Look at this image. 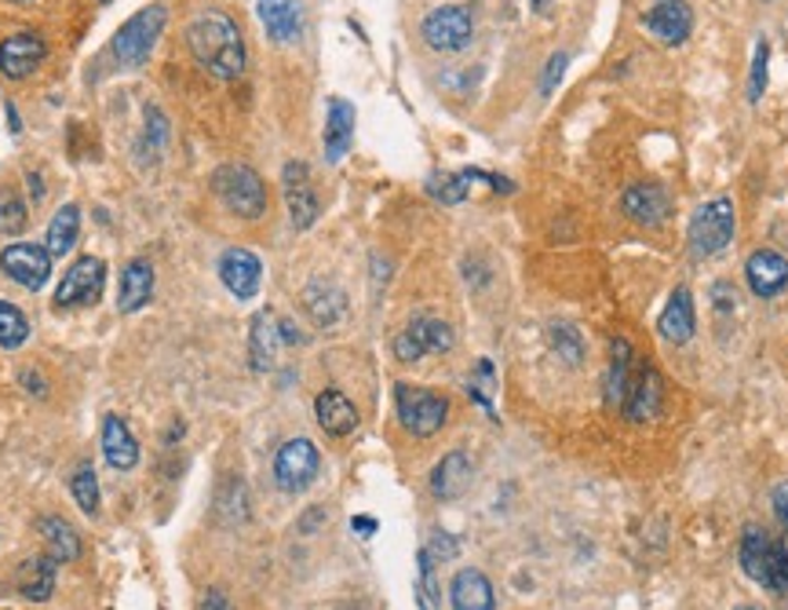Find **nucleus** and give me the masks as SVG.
<instances>
[{
    "mask_svg": "<svg viewBox=\"0 0 788 610\" xmlns=\"http://www.w3.org/2000/svg\"><path fill=\"white\" fill-rule=\"evenodd\" d=\"M395 403H398V420H402V428L409 435H417V439H431L434 431H442L446 417H449L446 395H438L431 388L398 384V388H395Z\"/></svg>",
    "mask_w": 788,
    "mask_h": 610,
    "instance_id": "nucleus-5",
    "label": "nucleus"
},
{
    "mask_svg": "<svg viewBox=\"0 0 788 610\" xmlns=\"http://www.w3.org/2000/svg\"><path fill=\"white\" fill-rule=\"evenodd\" d=\"M223 519L227 522H242L248 516V497H245V487H242V479H234L227 494H223Z\"/></svg>",
    "mask_w": 788,
    "mask_h": 610,
    "instance_id": "nucleus-40",
    "label": "nucleus"
},
{
    "mask_svg": "<svg viewBox=\"0 0 788 610\" xmlns=\"http://www.w3.org/2000/svg\"><path fill=\"white\" fill-rule=\"evenodd\" d=\"M457 340H453V326L442 318H431V315H417L409 326L395 336V355L398 363H420L423 355H442L449 352Z\"/></svg>",
    "mask_w": 788,
    "mask_h": 610,
    "instance_id": "nucleus-7",
    "label": "nucleus"
},
{
    "mask_svg": "<svg viewBox=\"0 0 788 610\" xmlns=\"http://www.w3.org/2000/svg\"><path fill=\"white\" fill-rule=\"evenodd\" d=\"M150 296H154V267H150V260H129L121 271L117 307L124 315H132V311L150 304Z\"/></svg>",
    "mask_w": 788,
    "mask_h": 610,
    "instance_id": "nucleus-27",
    "label": "nucleus"
},
{
    "mask_svg": "<svg viewBox=\"0 0 788 610\" xmlns=\"http://www.w3.org/2000/svg\"><path fill=\"white\" fill-rule=\"evenodd\" d=\"M774 512H778L781 527L788 533V482H778V487H774Z\"/></svg>",
    "mask_w": 788,
    "mask_h": 610,
    "instance_id": "nucleus-43",
    "label": "nucleus"
},
{
    "mask_svg": "<svg viewBox=\"0 0 788 610\" xmlns=\"http://www.w3.org/2000/svg\"><path fill=\"white\" fill-rule=\"evenodd\" d=\"M471 183H474V169L434 172V176L428 180V194L434 197V202H442V205H457V202H464V197H468Z\"/></svg>",
    "mask_w": 788,
    "mask_h": 610,
    "instance_id": "nucleus-33",
    "label": "nucleus"
},
{
    "mask_svg": "<svg viewBox=\"0 0 788 610\" xmlns=\"http://www.w3.org/2000/svg\"><path fill=\"white\" fill-rule=\"evenodd\" d=\"M27 340H30V322H27V315H22L16 304L0 301V347L16 352V347H22Z\"/></svg>",
    "mask_w": 788,
    "mask_h": 610,
    "instance_id": "nucleus-34",
    "label": "nucleus"
},
{
    "mask_svg": "<svg viewBox=\"0 0 788 610\" xmlns=\"http://www.w3.org/2000/svg\"><path fill=\"white\" fill-rule=\"evenodd\" d=\"M315 417H318L321 431L336 435V439H344V435H350V431L358 428V409H355V403H350V398H347L344 392H336V388L321 392V395L315 398Z\"/></svg>",
    "mask_w": 788,
    "mask_h": 610,
    "instance_id": "nucleus-26",
    "label": "nucleus"
},
{
    "mask_svg": "<svg viewBox=\"0 0 788 610\" xmlns=\"http://www.w3.org/2000/svg\"><path fill=\"white\" fill-rule=\"evenodd\" d=\"M212 191L237 220H259L267 213V183H263L256 169L242 165V161H227V165L212 172Z\"/></svg>",
    "mask_w": 788,
    "mask_h": 610,
    "instance_id": "nucleus-2",
    "label": "nucleus"
},
{
    "mask_svg": "<svg viewBox=\"0 0 788 610\" xmlns=\"http://www.w3.org/2000/svg\"><path fill=\"white\" fill-rule=\"evenodd\" d=\"M632 347L624 336L610 344V369H606V403L610 406H621L624 395H628V384H632Z\"/></svg>",
    "mask_w": 788,
    "mask_h": 610,
    "instance_id": "nucleus-30",
    "label": "nucleus"
},
{
    "mask_svg": "<svg viewBox=\"0 0 788 610\" xmlns=\"http://www.w3.org/2000/svg\"><path fill=\"white\" fill-rule=\"evenodd\" d=\"M44 41L37 33H16L8 37L4 44H0V73H4L8 81H22L30 78V73L44 62Z\"/></svg>",
    "mask_w": 788,
    "mask_h": 610,
    "instance_id": "nucleus-21",
    "label": "nucleus"
},
{
    "mask_svg": "<svg viewBox=\"0 0 788 610\" xmlns=\"http://www.w3.org/2000/svg\"><path fill=\"white\" fill-rule=\"evenodd\" d=\"M165 22H168V11L161 4H150L143 8L140 16H132L129 22H121V30L114 33V41H110V52L121 62L124 70H135L143 67L154 52L157 37L165 33Z\"/></svg>",
    "mask_w": 788,
    "mask_h": 610,
    "instance_id": "nucleus-4",
    "label": "nucleus"
},
{
    "mask_svg": "<svg viewBox=\"0 0 788 610\" xmlns=\"http://www.w3.org/2000/svg\"><path fill=\"white\" fill-rule=\"evenodd\" d=\"M657 333L665 336L668 344H690V336L697 333V307H694V293L679 285L668 296V307L661 311L657 318Z\"/></svg>",
    "mask_w": 788,
    "mask_h": 610,
    "instance_id": "nucleus-22",
    "label": "nucleus"
},
{
    "mask_svg": "<svg viewBox=\"0 0 788 610\" xmlns=\"http://www.w3.org/2000/svg\"><path fill=\"white\" fill-rule=\"evenodd\" d=\"M52 253L44 245H33V242H11L8 248H0V271L19 282L22 289H44V282L52 278Z\"/></svg>",
    "mask_w": 788,
    "mask_h": 610,
    "instance_id": "nucleus-10",
    "label": "nucleus"
},
{
    "mask_svg": "<svg viewBox=\"0 0 788 610\" xmlns=\"http://www.w3.org/2000/svg\"><path fill=\"white\" fill-rule=\"evenodd\" d=\"M205 610H231V603L223 600L219 592H208V600H205Z\"/></svg>",
    "mask_w": 788,
    "mask_h": 610,
    "instance_id": "nucleus-46",
    "label": "nucleus"
},
{
    "mask_svg": "<svg viewBox=\"0 0 788 610\" xmlns=\"http://www.w3.org/2000/svg\"><path fill=\"white\" fill-rule=\"evenodd\" d=\"M350 143H355V106H350L347 99L332 95L329 114H325V161L340 165L350 151Z\"/></svg>",
    "mask_w": 788,
    "mask_h": 610,
    "instance_id": "nucleus-23",
    "label": "nucleus"
},
{
    "mask_svg": "<svg viewBox=\"0 0 788 610\" xmlns=\"http://www.w3.org/2000/svg\"><path fill=\"white\" fill-rule=\"evenodd\" d=\"M479 377H482V384H485V388H493V366L490 363H485V358H482V363H479ZM474 398H479V403L485 406V409H490V398H485V392H471Z\"/></svg>",
    "mask_w": 788,
    "mask_h": 610,
    "instance_id": "nucleus-44",
    "label": "nucleus"
},
{
    "mask_svg": "<svg viewBox=\"0 0 788 610\" xmlns=\"http://www.w3.org/2000/svg\"><path fill=\"white\" fill-rule=\"evenodd\" d=\"M734 231H737L734 202L730 197H712V202H705L694 213L690 231H686V242H690V253L697 260H712L734 242Z\"/></svg>",
    "mask_w": 788,
    "mask_h": 610,
    "instance_id": "nucleus-3",
    "label": "nucleus"
},
{
    "mask_svg": "<svg viewBox=\"0 0 788 610\" xmlns=\"http://www.w3.org/2000/svg\"><path fill=\"white\" fill-rule=\"evenodd\" d=\"M186 44L194 59L219 81H237L245 73V37L227 11L208 8L186 27Z\"/></svg>",
    "mask_w": 788,
    "mask_h": 610,
    "instance_id": "nucleus-1",
    "label": "nucleus"
},
{
    "mask_svg": "<svg viewBox=\"0 0 788 610\" xmlns=\"http://www.w3.org/2000/svg\"><path fill=\"white\" fill-rule=\"evenodd\" d=\"M106 285V264L99 256H81L78 264L66 271V278L55 289V307H92L99 304Z\"/></svg>",
    "mask_w": 788,
    "mask_h": 610,
    "instance_id": "nucleus-11",
    "label": "nucleus"
},
{
    "mask_svg": "<svg viewBox=\"0 0 788 610\" xmlns=\"http://www.w3.org/2000/svg\"><path fill=\"white\" fill-rule=\"evenodd\" d=\"M350 530L361 533V538H372V533H377V519H366V516H358V519H350Z\"/></svg>",
    "mask_w": 788,
    "mask_h": 610,
    "instance_id": "nucleus-45",
    "label": "nucleus"
},
{
    "mask_svg": "<svg viewBox=\"0 0 788 610\" xmlns=\"http://www.w3.org/2000/svg\"><path fill=\"white\" fill-rule=\"evenodd\" d=\"M745 278H748V289H753L759 301H774L788 285V260L781 253H774V248H759V253L748 256Z\"/></svg>",
    "mask_w": 788,
    "mask_h": 610,
    "instance_id": "nucleus-19",
    "label": "nucleus"
},
{
    "mask_svg": "<svg viewBox=\"0 0 788 610\" xmlns=\"http://www.w3.org/2000/svg\"><path fill=\"white\" fill-rule=\"evenodd\" d=\"M16 4H27V0H16Z\"/></svg>",
    "mask_w": 788,
    "mask_h": 610,
    "instance_id": "nucleus-48",
    "label": "nucleus"
},
{
    "mask_svg": "<svg viewBox=\"0 0 788 610\" xmlns=\"http://www.w3.org/2000/svg\"><path fill=\"white\" fill-rule=\"evenodd\" d=\"M37 530H41L44 549H48V556L55 559V563H73V559L81 556V538L73 533V527H70L66 519L41 516V519H37Z\"/></svg>",
    "mask_w": 788,
    "mask_h": 610,
    "instance_id": "nucleus-29",
    "label": "nucleus"
},
{
    "mask_svg": "<svg viewBox=\"0 0 788 610\" xmlns=\"http://www.w3.org/2000/svg\"><path fill=\"white\" fill-rule=\"evenodd\" d=\"M55 589V559L52 556H37L22 570V581H19V592L27 596L33 603H44L48 596Z\"/></svg>",
    "mask_w": 788,
    "mask_h": 610,
    "instance_id": "nucleus-31",
    "label": "nucleus"
},
{
    "mask_svg": "<svg viewBox=\"0 0 788 610\" xmlns=\"http://www.w3.org/2000/svg\"><path fill=\"white\" fill-rule=\"evenodd\" d=\"M103 457L110 468H121V471L140 465V443L132 439V431L121 417L103 420Z\"/></svg>",
    "mask_w": 788,
    "mask_h": 610,
    "instance_id": "nucleus-28",
    "label": "nucleus"
},
{
    "mask_svg": "<svg viewBox=\"0 0 788 610\" xmlns=\"http://www.w3.org/2000/svg\"><path fill=\"white\" fill-rule=\"evenodd\" d=\"M285 347V329H282V315L270 307H263L253 318V329H248V358H253V369L267 373L278 366V355Z\"/></svg>",
    "mask_w": 788,
    "mask_h": 610,
    "instance_id": "nucleus-14",
    "label": "nucleus"
},
{
    "mask_svg": "<svg viewBox=\"0 0 788 610\" xmlns=\"http://www.w3.org/2000/svg\"><path fill=\"white\" fill-rule=\"evenodd\" d=\"M449 610H497V592L482 570H457L449 584Z\"/></svg>",
    "mask_w": 788,
    "mask_h": 610,
    "instance_id": "nucleus-24",
    "label": "nucleus"
},
{
    "mask_svg": "<svg viewBox=\"0 0 788 610\" xmlns=\"http://www.w3.org/2000/svg\"><path fill=\"white\" fill-rule=\"evenodd\" d=\"M22 227H27V205L11 186H0V231L19 234Z\"/></svg>",
    "mask_w": 788,
    "mask_h": 610,
    "instance_id": "nucleus-38",
    "label": "nucleus"
},
{
    "mask_svg": "<svg viewBox=\"0 0 788 610\" xmlns=\"http://www.w3.org/2000/svg\"><path fill=\"white\" fill-rule=\"evenodd\" d=\"M81 234V209L78 205H62L59 213L48 223V253L52 256H66L73 242Z\"/></svg>",
    "mask_w": 788,
    "mask_h": 610,
    "instance_id": "nucleus-32",
    "label": "nucleus"
},
{
    "mask_svg": "<svg viewBox=\"0 0 788 610\" xmlns=\"http://www.w3.org/2000/svg\"><path fill=\"white\" fill-rule=\"evenodd\" d=\"M767 62H770V44L756 41L753 73H748V103H759L763 99V89H767Z\"/></svg>",
    "mask_w": 788,
    "mask_h": 610,
    "instance_id": "nucleus-39",
    "label": "nucleus"
},
{
    "mask_svg": "<svg viewBox=\"0 0 788 610\" xmlns=\"http://www.w3.org/2000/svg\"><path fill=\"white\" fill-rule=\"evenodd\" d=\"M570 67V55L566 52H555L552 59H547V67H544V81H541V92L544 95H552L555 92V84L562 81V73H566Z\"/></svg>",
    "mask_w": 788,
    "mask_h": 610,
    "instance_id": "nucleus-41",
    "label": "nucleus"
},
{
    "mask_svg": "<svg viewBox=\"0 0 788 610\" xmlns=\"http://www.w3.org/2000/svg\"><path fill=\"white\" fill-rule=\"evenodd\" d=\"M219 278L223 285L237 296V301H253L263 285V264L256 253H248V248H227V253L219 256Z\"/></svg>",
    "mask_w": 788,
    "mask_h": 610,
    "instance_id": "nucleus-15",
    "label": "nucleus"
},
{
    "mask_svg": "<svg viewBox=\"0 0 788 610\" xmlns=\"http://www.w3.org/2000/svg\"><path fill=\"white\" fill-rule=\"evenodd\" d=\"M547 4H552V0H533V8H536V11H547Z\"/></svg>",
    "mask_w": 788,
    "mask_h": 610,
    "instance_id": "nucleus-47",
    "label": "nucleus"
},
{
    "mask_svg": "<svg viewBox=\"0 0 788 610\" xmlns=\"http://www.w3.org/2000/svg\"><path fill=\"white\" fill-rule=\"evenodd\" d=\"M259 22L274 44H296L304 33V4L299 0H256Z\"/></svg>",
    "mask_w": 788,
    "mask_h": 610,
    "instance_id": "nucleus-20",
    "label": "nucleus"
},
{
    "mask_svg": "<svg viewBox=\"0 0 788 610\" xmlns=\"http://www.w3.org/2000/svg\"><path fill=\"white\" fill-rule=\"evenodd\" d=\"M737 559H741V570L756 584H763V589L770 592H785L781 567H778V541H770V533L763 527H745Z\"/></svg>",
    "mask_w": 788,
    "mask_h": 610,
    "instance_id": "nucleus-8",
    "label": "nucleus"
},
{
    "mask_svg": "<svg viewBox=\"0 0 788 610\" xmlns=\"http://www.w3.org/2000/svg\"><path fill=\"white\" fill-rule=\"evenodd\" d=\"M471 476L474 471H471L468 454L464 450H449L431 471V494L438 497V501H457V497L468 494Z\"/></svg>",
    "mask_w": 788,
    "mask_h": 610,
    "instance_id": "nucleus-25",
    "label": "nucleus"
},
{
    "mask_svg": "<svg viewBox=\"0 0 788 610\" xmlns=\"http://www.w3.org/2000/svg\"><path fill=\"white\" fill-rule=\"evenodd\" d=\"M624 216L635 223H646V227H661L672 216V197L661 183H635L621 197Z\"/></svg>",
    "mask_w": 788,
    "mask_h": 610,
    "instance_id": "nucleus-16",
    "label": "nucleus"
},
{
    "mask_svg": "<svg viewBox=\"0 0 788 610\" xmlns=\"http://www.w3.org/2000/svg\"><path fill=\"white\" fill-rule=\"evenodd\" d=\"M168 146V118L150 103L146 106V132H143V151L150 157H161V151Z\"/></svg>",
    "mask_w": 788,
    "mask_h": 610,
    "instance_id": "nucleus-37",
    "label": "nucleus"
},
{
    "mask_svg": "<svg viewBox=\"0 0 788 610\" xmlns=\"http://www.w3.org/2000/svg\"><path fill=\"white\" fill-rule=\"evenodd\" d=\"M712 304H716L719 315H730V311L737 307V293H734V285H727V282H716V285H712Z\"/></svg>",
    "mask_w": 788,
    "mask_h": 610,
    "instance_id": "nucleus-42",
    "label": "nucleus"
},
{
    "mask_svg": "<svg viewBox=\"0 0 788 610\" xmlns=\"http://www.w3.org/2000/svg\"><path fill=\"white\" fill-rule=\"evenodd\" d=\"M282 186H285V205H289L293 227L310 231L318 220V194H315V183H310V172L304 161H285Z\"/></svg>",
    "mask_w": 788,
    "mask_h": 610,
    "instance_id": "nucleus-12",
    "label": "nucleus"
},
{
    "mask_svg": "<svg viewBox=\"0 0 788 610\" xmlns=\"http://www.w3.org/2000/svg\"><path fill=\"white\" fill-rule=\"evenodd\" d=\"M423 44L431 52H442V55H453V52H464L474 37V19L468 8L460 4H446V8H434L428 19H423Z\"/></svg>",
    "mask_w": 788,
    "mask_h": 610,
    "instance_id": "nucleus-6",
    "label": "nucleus"
},
{
    "mask_svg": "<svg viewBox=\"0 0 788 610\" xmlns=\"http://www.w3.org/2000/svg\"><path fill=\"white\" fill-rule=\"evenodd\" d=\"M661 403H665V380H661L657 366L639 363V369L632 373V384H628V395H624V417L632 425H646L661 414Z\"/></svg>",
    "mask_w": 788,
    "mask_h": 610,
    "instance_id": "nucleus-13",
    "label": "nucleus"
},
{
    "mask_svg": "<svg viewBox=\"0 0 788 610\" xmlns=\"http://www.w3.org/2000/svg\"><path fill=\"white\" fill-rule=\"evenodd\" d=\"M547 336H552V347L559 352V358H566L570 366L584 363V340H581L577 326H570V322H552V326H547Z\"/></svg>",
    "mask_w": 788,
    "mask_h": 610,
    "instance_id": "nucleus-35",
    "label": "nucleus"
},
{
    "mask_svg": "<svg viewBox=\"0 0 788 610\" xmlns=\"http://www.w3.org/2000/svg\"><path fill=\"white\" fill-rule=\"evenodd\" d=\"M646 30L665 44H683L694 30V11L686 0H654L646 11Z\"/></svg>",
    "mask_w": 788,
    "mask_h": 610,
    "instance_id": "nucleus-17",
    "label": "nucleus"
},
{
    "mask_svg": "<svg viewBox=\"0 0 788 610\" xmlns=\"http://www.w3.org/2000/svg\"><path fill=\"white\" fill-rule=\"evenodd\" d=\"M70 494H73V501L81 505L84 516H99V479H95V468H92V465H81L78 471H73Z\"/></svg>",
    "mask_w": 788,
    "mask_h": 610,
    "instance_id": "nucleus-36",
    "label": "nucleus"
},
{
    "mask_svg": "<svg viewBox=\"0 0 788 610\" xmlns=\"http://www.w3.org/2000/svg\"><path fill=\"white\" fill-rule=\"evenodd\" d=\"M299 304H304L307 318L315 322L318 329L340 326L344 315H347V293L336 282H325V278L310 282L304 289V296H299Z\"/></svg>",
    "mask_w": 788,
    "mask_h": 610,
    "instance_id": "nucleus-18",
    "label": "nucleus"
},
{
    "mask_svg": "<svg viewBox=\"0 0 788 610\" xmlns=\"http://www.w3.org/2000/svg\"><path fill=\"white\" fill-rule=\"evenodd\" d=\"M318 468H321V457L310 439H289L274 454V482H278L285 494H304L310 482L318 479Z\"/></svg>",
    "mask_w": 788,
    "mask_h": 610,
    "instance_id": "nucleus-9",
    "label": "nucleus"
}]
</instances>
